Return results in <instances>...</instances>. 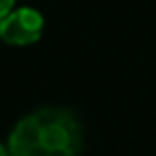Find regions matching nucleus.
Masks as SVG:
<instances>
[{"mask_svg": "<svg viewBox=\"0 0 156 156\" xmlns=\"http://www.w3.org/2000/svg\"><path fill=\"white\" fill-rule=\"evenodd\" d=\"M83 133L77 117L67 109L46 107L14 125L6 148L10 156H77Z\"/></svg>", "mask_w": 156, "mask_h": 156, "instance_id": "f257e3e1", "label": "nucleus"}, {"mask_svg": "<svg viewBox=\"0 0 156 156\" xmlns=\"http://www.w3.org/2000/svg\"><path fill=\"white\" fill-rule=\"evenodd\" d=\"M44 16L36 8L20 6L0 18V40L8 46H30L42 38Z\"/></svg>", "mask_w": 156, "mask_h": 156, "instance_id": "f03ea898", "label": "nucleus"}, {"mask_svg": "<svg viewBox=\"0 0 156 156\" xmlns=\"http://www.w3.org/2000/svg\"><path fill=\"white\" fill-rule=\"evenodd\" d=\"M14 4L16 0H0V18H4L8 12L14 10Z\"/></svg>", "mask_w": 156, "mask_h": 156, "instance_id": "7ed1b4c3", "label": "nucleus"}, {"mask_svg": "<svg viewBox=\"0 0 156 156\" xmlns=\"http://www.w3.org/2000/svg\"><path fill=\"white\" fill-rule=\"evenodd\" d=\"M0 156H10V152H8V148L0 142Z\"/></svg>", "mask_w": 156, "mask_h": 156, "instance_id": "20e7f679", "label": "nucleus"}]
</instances>
